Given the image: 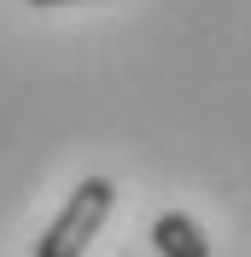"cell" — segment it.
<instances>
[{
    "instance_id": "6da1fadb",
    "label": "cell",
    "mask_w": 251,
    "mask_h": 257,
    "mask_svg": "<svg viewBox=\"0 0 251 257\" xmlns=\"http://www.w3.org/2000/svg\"><path fill=\"white\" fill-rule=\"evenodd\" d=\"M111 205H117V187H111L105 176L76 181V193L64 199V210L53 216V228L35 240V257H82L88 240L99 234V222L111 216Z\"/></svg>"
},
{
    "instance_id": "7a4b0ae2",
    "label": "cell",
    "mask_w": 251,
    "mask_h": 257,
    "mask_svg": "<svg viewBox=\"0 0 251 257\" xmlns=\"http://www.w3.org/2000/svg\"><path fill=\"white\" fill-rule=\"evenodd\" d=\"M152 245H158V257H210L204 228L193 216H181V210H164L152 222Z\"/></svg>"
},
{
    "instance_id": "3957f363",
    "label": "cell",
    "mask_w": 251,
    "mask_h": 257,
    "mask_svg": "<svg viewBox=\"0 0 251 257\" xmlns=\"http://www.w3.org/2000/svg\"><path fill=\"white\" fill-rule=\"evenodd\" d=\"M30 6H82V0H30Z\"/></svg>"
}]
</instances>
